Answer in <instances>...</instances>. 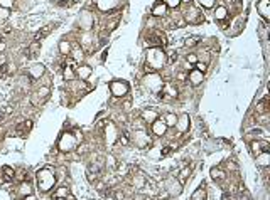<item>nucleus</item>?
<instances>
[{
	"label": "nucleus",
	"instance_id": "1",
	"mask_svg": "<svg viewBox=\"0 0 270 200\" xmlns=\"http://www.w3.org/2000/svg\"><path fill=\"white\" fill-rule=\"evenodd\" d=\"M165 64V54L162 52L160 47H154L152 51L147 54V73H156L157 69H160Z\"/></svg>",
	"mask_w": 270,
	"mask_h": 200
},
{
	"label": "nucleus",
	"instance_id": "2",
	"mask_svg": "<svg viewBox=\"0 0 270 200\" xmlns=\"http://www.w3.org/2000/svg\"><path fill=\"white\" fill-rule=\"evenodd\" d=\"M56 183V177L51 168H42L37 171V185L41 192H49Z\"/></svg>",
	"mask_w": 270,
	"mask_h": 200
},
{
	"label": "nucleus",
	"instance_id": "3",
	"mask_svg": "<svg viewBox=\"0 0 270 200\" xmlns=\"http://www.w3.org/2000/svg\"><path fill=\"white\" fill-rule=\"evenodd\" d=\"M78 145V140L74 136V133H64L59 140V150L61 151H71Z\"/></svg>",
	"mask_w": 270,
	"mask_h": 200
},
{
	"label": "nucleus",
	"instance_id": "4",
	"mask_svg": "<svg viewBox=\"0 0 270 200\" xmlns=\"http://www.w3.org/2000/svg\"><path fill=\"white\" fill-rule=\"evenodd\" d=\"M147 41H149V44L154 45V47H164V45L167 44L165 35L159 30H150V34H147Z\"/></svg>",
	"mask_w": 270,
	"mask_h": 200
},
{
	"label": "nucleus",
	"instance_id": "5",
	"mask_svg": "<svg viewBox=\"0 0 270 200\" xmlns=\"http://www.w3.org/2000/svg\"><path fill=\"white\" fill-rule=\"evenodd\" d=\"M110 89H111V94L117 96V98H120V96L127 94L128 84L127 83H122V81H113V83L110 84Z\"/></svg>",
	"mask_w": 270,
	"mask_h": 200
},
{
	"label": "nucleus",
	"instance_id": "6",
	"mask_svg": "<svg viewBox=\"0 0 270 200\" xmlns=\"http://www.w3.org/2000/svg\"><path fill=\"white\" fill-rule=\"evenodd\" d=\"M268 5H270V2H268V0H260V2L257 3V10L260 12V15L264 17L265 20H268V19H270V10H268Z\"/></svg>",
	"mask_w": 270,
	"mask_h": 200
},
{
	"label": "nucleus",
	"instance_id": "7",
	"mask_svg": "<svg viewBox=\"0 0 270 200\" xmlns=\"http://www.w3.org/2000/svg\"><path fill=\"white\" fill-rule=\"evenodd\" d=\"M165 130H167V124H165L162 120L152 121V131H154V135H157V136H162V135L165 133Z\"/></svg>",
	"mask_w": 270,
	"mask_h": 200
},
{
	"label": "nucleus",
	"instance_id": "8",
	"mask_svg": "<svg viewBox=\"0 0 270 200\" xmlns=\"http://www.w3.org/2000/svg\"><path fill=\"white\" fill-rule=\"evenodd\" d=\"M186 19H188L191 24H199V22H203V20H204V17L201 15L196 9H191L189 12H188V15H186Z\"/></svg>",
	"mask_w": 270,
	"mask_h": 200
},
{
	"label": "nucleus",
	"instance_id": "9",
	"mask_svg": "<svg viewBox=\"0 0 270 200\" xmlns=\"http://www.w3.org/2000/svg\"><path fill=\"white\" fill-rule=\"evenodd\" d=\"M32 128V121H22L20 124H17V128H15V133L19 135V136H26L27 135V131Z\"/></svg>",
	"mask_w": 270,
	"mask_h": 200
},
{
	"label": "nucleus",
	"instance_id": "10",
	"mask_svg": "<svg viewBox=\"0 0 270 200\" xmlns=\"http://www.w3.org/2000/svg\"><path fill=\"white\" fill-rule=\"evenodd\" d=\"M251 150L253 153H262V151H268V143L267 141H253L251 143Z\"/></svg>",
	"mask_w": 270,
	"mask_h": 200
},
{
	"label": "nucleus",
	"instance_id": "11",
	"mask_svg": "<svg viewBox=\"0 0 270 200\" xmlns=\"http://www.w3.org/2000/svg\"><path fill=\"white\" fill-rule=\"evenodd\" d=\"M42 73H44V66H42V64H35V66L31 67L29 76H31V79H35V77H41Z\"/></svg>",
	"mask_w": 270,
	"mask_h": 200
},
{
	"label": "nucleus",
	"instance_id": "12",
	"mask_svg": "<svg viewBox=\"0 0 270 200\" xmlns=\"http://www.w3.org/2000/svg\"><path fill=\"white\" fill-rule=\"evenodd\" d=\"M54 27H56V24H49V25H46L44 29H42V30H39V32H37V34H35V37H34V41H37V42H39V41H42V39H44V37H46V35H48V34H49V32H51V30H52V29H54Z\"/></svg>",
	"mask_w": 270,
	"mask_h": 200
},
{
	"label": "nucleus",
	"instance_id": "13",
	"mask_svg": "<svg viewBox=\"0 0 270 200\" xmlns=\"http://www.w3.org/2000/svg\"><path fill=\"white\" fill-rule=\"evenodd\" d=\"M189 79H191V83H193L194 86H197L201 81H203V73H201V71H197V69L196 71H191Z\"/></svg>",
	"mask_w": 270,
	"mask_h": 200
},
{
	"label": "nucleus",
	"instance_id": "14",
	"mask_svg": "<svg viewBox=\"0 0 270 200\" xmlns=\"http://www.w3.org/2000/svg\"><path fill=\"white\" fill-rule=\"evenodd\" d=\"M160 94H167V96H172V98H176V96H177V89H176L174 84L167 83V84H164V91H162Z\"/></svg>",
	"mask_w": 270,
	"mask_h": 200
},
{
	"label": "nucleus",
	"instance_id": "15",
	"mask_svg": "<svg viewBox=\"0 0 270 200\" xmlns=\"http://www.w3.org/2000/svg\"><path fill=\"white\" fill-rule=\"evenodd\" d=\"M2 175H3V178H5V180H9V182L15 180V171H14V168H10V167H3V168H2Z\"/></svg>",
	"mask_w": 270,
	"mask_h": 200
},
{
	"label": "nucleus",
	"instance_id": "16",
	"mask_svg": "<svg viewBox=\"0 0 270 200\" xmlns=\"http://www.w3.org/2000/svg\"><path fill=\"white\" fill-rule=\"evenodd\" d=\"M142 118H143V121H147V123H152V121H156L157 120V111H154V109H145V111L142 113Z\"/></svg>",
	"mask_w": 270,
	"mask_h": 200
},
{
	"label": "nucleus",
	"instance_id": "17",
	"mask_svg": "<svg viewBox=\"0 0 270 200\" xmlns=\"http://www.w3.org/2000/svg\"><path fill=\"white\" fill-rule=\"evenodd\" d=\"M68 195H69V188L61 187V188H57V192L52 194V198H68Z\"/></svg>",
	"mask_w": 270,
	"mask_h": 200
},
{
	"label": "nucleus",
	"instance_id": "18",
	"mask_svg": "<svg viewBox=\"0 0 270 200\" xmlns=\"http://www.w3.org/2000/svg\"><path fill=\"white\" fill-rule=\"evenodd\" d=\"M29 194H31V183H29V182H22V183H20V194H19V197L24 198Z\"/></svg>",
	"mask_w": 270,
	"mask_h": 200
},
{
	"label": "nucleus",
	"instance_id": "19",
	"mask_svg": "<svg viewBox=\"0 0 270 200\" xmlns=\"http://www.w3.org/2000/svg\"><path fill=\"white\" fill-rule=\"evenodd\" d=\"M267 104H268V96H265L260 103L257 104V113H267Z\"/></svg>",
	"mask_w": 270,
	"mask_h": 200
},
{
	"label": "nucleus",
	"instance_id": "20",
	"mask_svg": "<svg viewBox=\"0 0 270 200\" xmlns=\"http://www.w3.org/2000/svg\"><path fill=\"white\" fill-rule=\"evenodd\" d=\"M152 14L156 17H160V15H164L165 14V3L162 2V3H157L156 7H154V10H152Z\"/></svg>",
	"mask_w": 270,
	"mask_h": 200
},
{
	"label": "nucleus",
	"instance_id": "21",
	"mask_svg": "<svg viewBox=\"0 0 270 200\" xmlns=\"http://www.w3.org/2000/svg\"><path fill=\"white\" fill-rule=\"evenodd\" d=\"M189 175H191V168H189V167L182 168L181 173H179V183H186V180L189 178Z\"/></svg>",
	"mask_w": 270,
	"mask_h": 200
},
{
	"label": "nucleus",
	"instance_id": "22",
	"mask_svg": "<svg viewBox=\"0 0 270 200\" xmlns=\"http://www.w3.org/2000/svg\"><path fill=\"white\" fill-rule=\"evenodd\" d=\"M257 156H258V165H262V167L268 165V151H262Z\"/></svg>",
	"mask_w": 270,
	"mask_h": 200
},
{
	"label": "nucleus",
	"instance_id": "23",
	"mask_svg": "<svg viewBox=\"0 0 270 200\" xmlns=\"http://www.w3.org/2000/svg\"><path fill=\"white\" fill-rule=\"evenodd\" d=\"M39 49H41V44H39L37 41H34L31 45H29V56H31V57L35 56V54L39 52Z\"/></svg>",
	"mask_w": 270,
	"mask_h": 200
},
{
	"label": "nucleus",
	"instance_id": "24",
	"mask_svg": "<svg viewBox=\"0 0 270 200\" xmlns=\"http://www.w3.org/2000/svg\"><path fill=\"white\" fill-rule=\"evenodd\" d=\"M76 69H78V74H80L83 79H86V77L91 74V69H89L88 66H81V67H76Z\"/></svg>",
	"mask_w": 270,
	"mask_h": 200
},
{
	"label": "nucleus",
	"instance_id": "25",
	"mask_svg": "<svg viewBox=\"0 0 270 200\" xmlns=\"http://www.w3.org/2000/svg\"><path fill=\"white\" fill-rule=\"evenodd\" d=\"M176 123H177V118H176V114L169 113L167 116H165V124H169V126H176Z\"/></svg>",
	"mask_w": 270,
	"mask_h": 200
},
{
	"label": "nucleus",
	"instance_id": "26",
	"mask_svg": "<svg viewBox=\"0 0 270 200\" xmlns=\"http://www.w3.org/2000/svg\"><path fill=\"white\" fill-rule=\"evenodd\" d=\"M203 185H204V183H203ZM203 185L199 187V190H197V192H194V194H193V198H194V200H197V198H206V192H204Z\"/></svg>",
	"mask_w": 270,
	"mask_h": 200
},
{
	"label": "nucleus",
	"instance_id": "27",
	"mask_svg": "<svg viewBox=\"0 0 270 200\" xmlns=\"http://www.w3.org/2000/svg\"><path fill=\"white\" fill-rule=\"evenodd\" d=\"M74 67H66V69H64V77H66V79L68 81H73L74 79Z\"/></svg>",
	"mask_w": 270,
	"mask_h": 200
},
{
	"label": "nucleus",
	"instance_id": "28",
	"mask_svg": "<svg viewBox=\"0 0 270 200\" xmlns=\"http://www.w3.org/2000/svg\"><path fill=\"white\" fill-rule=\"evenodd\" d=\"M225 17H226V9L225 7H218V9H216V19L223 20Z\"/></svg>",
	"mask_w": 270,
	"mask_h": 200
},
{
	"label": "nucleus",
	"instance_id": "29",
	"mask_svg": "<svg viewBox=\"0 0 270 200\" xmlns=\"http://www.w3.org/2000/svg\"><path fill=\"white\" fill-rule=\"evenodd\" d=\"M59 49H61V54H68V52H69V49H71L69 42H68V41H63V42L59 44Z\"/></svg>",
	"mask_w": 270,
	"mask_h": 200
},
{
	"label": "nucleus",
	"instance_id": "30",
	"mask_svg": "<svg viewBox=\"0 0 270 200\" xmlns=\"http://www.w3.org/2000/svg\"><path fill=\"white\" fill-rule=\"evenodd\" d=\"M211 177H213V178H218V180H221V178H225V173H223L219 168H213V170H211Z\"/></svg>",
	"mask_w": 270,
	"mask_h": 200
},
{
	"label": "nucleus",
	"instance_id": "31",
	"mask_svg": "<svg viewBox=\"0 0 270 200\" xmlns=\"http://www.w3.org/2000/svg\"><path fill=\"white\" fill-rule=\"evenodd\" d=\"M197 42H199V37H188L184 44L188 45V47H193V45H196Z\"/></svg>",
	"mask_w": 270,
	"mask_h": 200
},
{
	"label": "nucleus",
	"instance_id": "32",
	"mask_svg": "<svg viewBox=\"0 0 270 200\" xmlns=\"http://www.w3.org/2000/svg\"><path fill=\"white\" fill-rule=\"evenodd\" d=\"M165 56H167V62H169V64H172V62H174L176 59H177V54H176L174 51L167 52V54H165Z\"/></svg>",
	"mask_w": 270,
	"mask_h": 200
},
{
	"label": "nucleus",
	"instance_id": "33",
	"mask_svg": "<svg viewBox=\"0 0 270 200\" xmlns=\"http://www.w3.org/2000/svg\"><path fill=\"white\" fill-rule=\"evenodd\" d=\"M48 92H49L48 88H41L37 91V96H39V98H42V99H46V98H48Z\"/></svg>",
	"mask_w": 270,
	"mask_h": 200
},
{
	"label": "nucleus",
	"instance_id": "34",
	"mask_svg": "<svg viewBox=\"0 0 270 200\" xmlns=\"http://www.w3.org/2000/svg\"><path fill=\"white\" fill-rule=\"evenodd\" d=\"M14 3V0H0V7H5V9H10Z\"/></svg>",
	"mask_w": 270,
	"mask_h": 200
},
{
	"label": "nucleus",
	"instance_id": "35",
	"mask_svg": "<svg viewBox=\"0 0 270 200\" xmlns=\"http://www.w3.org/2000/svg\"><path fill=\"white\" fill-rule=\"evenodd\" d=\"M7 17H9V9L0 7V19H7Z\"/></svg>",
	"mask_w": 270,
	"mask_h": 200
},
{
	"label": "nucleus",
	"instance_id": "36",
	"mask_svg": "<svg viewBox=\"0 0 270 200\" xmlns=\"http://www.w3.org/2000/svg\"><path fill=\"white\" fill-rule=\"evenodd\" d=\"M7 71H9V66H7V64H2V66H0V79L7 74Z\"/></svg>",
	"mask_w": 270,
	"mask_h": 200
},
{
	"label": "nucleus",
	"instance_id": "37",
	"mask_svg": "<svg viewBox=\"0 0 270 200\" xmlns=\"http://www.w3.org/2000/svg\"><path fill=\"white\" fill-rule=\"evenodd\" d=\"M186 121H188V116H182L181 123H179V121H177V123H176V124H177V126H179V130H184V128H186Z\"/></svg>",
	"mask_w": 270,
	"mask_h": 200
},
{
	"label": "nucleus",
	"instance_id": "38",
	"mask_svg": "<svg viewBox=\"0 0 270 200\" xmlns=\"http://www.w3.org/2000/svg\"><path fill=\"white\" fill-rule=\"evenodd\" d=\"M196 69L201 71V73H204V71H206V64L204 62H196Z\"/></svg>",
	"mask_w": 270,
	"mask_h": 200
},
{
	"label": "nucleus",
	"instance_id": "39",
	"mask_svg": "<svg viewBox=\"0 0 270 200\" xmlns=\"http://www.w3.org/2000/svg\"><path fill=\"white\" fill-rule=\"evenodd\" d=\"M17 180H20V182H24V180H26V171H24V170H20L19 171V173H17Z\"/></svg>",
	"mask_w": 270,
	"mask_h": 200
},
{
	"label": "nucleus",
	"instance_id": "40",
	"mask_svg": "<svg viewBox=\"0 0 270 200\" xmlns=\"http://www.w3.org/2000/svg\"><path fill=\"white\" fill-rule=\"evenodd\" d=\"M191 62H197V56L196 54H189L188 56V64H191Z\"/></svg>",
	"mask_w": 270,
	"mask_h": 200
},
{
	"label": "nucleus",
	"instance_id": "41",
	"mask_svg": "<svg viewBox=\"0 0 270 200\" xmlns=\"http://www.w3.org/2000/svg\"><path fill=\"white\" fill-rule=\"evenodd\" d=\"M117 24H118V20H113V22H110V24L106 25V30H108V32H110V30H113V29L117 27Z\"/></svg>",
	"mask_w": 270,
	"mask_h": 200
},
{
	"label": "nucleus",
	"instance_id": "42",
	"mask_svg": "<svg viewBox=\"0 0 270 200\" xmlns=\"http://www.w3.org/2000/svg\"><path fill=\"white\" fill-rule=\"evenodd\" d=\"M71 3H73V0H71V2H69V0H68V2H66V0H59V2H57V5H61V7H69Z\"/></svg>",
	"mask_w": 270,
	"mask_h": 200
},
{
	"label": "nucleus",
	"instance_id": "43",
	"mask_svg": "<svg viewBox=\"0 0 270 200\" xmlns=\"http://www.w3.org/2000/svg\"><path fill=\"white\" fill-rule=\"evenodd\" d=\"M165 5H171V7H176L179 3V0H164Z\"/></svg>",
	"mask_w": 270,
	"mask_h": 200
},
{
	"label": "nucleus",
	"instance_id": "44",
	"mask_svg": "<svg viewBox=\"0 0 270 200\" xmlns=\"http://www.w3.org/2000/svg\"><path fill=\"white\" fill-rule=\"evenodd\" d=\"M118 141H120L122 145H127V143H128V136H127V135H123V136H120V140H118Z\"/></svg>",
	"mask_w": 270,
	"mask_h": 200
},
{
	"label": "nucleus",
	"instance_id": "45",
	"mask_svg": "<svg viewBox=\"0 0 270 200\" xmlns=\"http://www.w3.org/2000/svg\"><path fill=\"white\" fill-rule=\"evenodd\" d=\"M74 57H76V59H83V51L76 49V51H74Z\"/></svg>",
	"mask_w": 270,
	"mask_h": 200
},
{
	"label": "nucleus",
	"instance_id": "46",
	"mask_svg": "<svg viewBox=\"0 0 270 200\" xmlns=\"http://www.w3.org/2000/svg\"><path fill=\"white\" fill-rule=\"evenodd\" d=\"M3 113H5V114H10V113H12V106H7V108L3 109Z\"/></svg>",
	"mask_w": 270,
	"mask_h": 200
},
{
	"label": "nucleus",
	"instance_id": "47",
	"mask_svg": "<svg viewBox=\"0 0 270 200\" xmlns=\"http://www.w3.org/2000/svg\"><path fill=\"white\" fill-rule=\"evenodd\" d=\"M3 51H5V44H3V42H0V52H3Z\"/></svg>",
	"mask_w": 270,
	"mask_h": 200
},
{
	"label": "nucleus",
	"instance_id": "48",
	"mask_svg": "<svg viewBox=\"0 0 270 200\" xmlns=\"http://www.w3.org/2000/svg\"><path fill=\"white\" fill-rule=\"evenodd\" d=\"M123 106H125V109H130V101H125Z\"/></svg>",
	"mask_w": 270,
	"mask_h": 200
},
{
	"label": "nucleus",
	"instance_id": "49",
	"mask_svg": "<svg viewBox=\"0 0 270 200\" xmlns=\"http://www.w3.org/2000/svg\"><path fill=\"white\" fill-rule=\"evenodd\" d=\"M0 64H5V57H0Z\"/></svg>",
	"mask_w": 270,
	"mask_h": 200
},
{
	"label": "nucleus",
	"instance_id": "50",
	"mask_svg": "<svg viewBox=\"0 0 270 200\" xmlns=\"http://www.w3.org/2000/svg\"><path fill=\"white\" fill-rule=\"evenodd\" d=\"M3 114H5V113H3V111H2V109H0V121H2V118H3Z\"/></svg>",
	"mask_w": 270,
	"mask_h": 200
},
{
	"label": "nucleus",
	"instance_id": "51",
	"mask_svg": "<svg viewBox=\"0 0 270 200\" xmlns=\"http://www.w3.org/2000/svg\"><path fill=\"white\" fill-rule=\"evenodd\" d=\"M3 180H5V178H3V177H2V173H0V183H3Z\"/></svg>",
	"mask_w": 270,
	"mask_h": 200
},
{
	"label": "nucleus",
	"instance_id": "52",
	"mask_svg": "<svg viewBox=\"0 0 270 200\" xmlns=\"http://www.w3.org/2000/svg\"><path fill=\"white\" fill-rule=\"evenodd\" d=\"M181 2H186V3H191V0H181Z\"/></svg>",
	"mask_w": 270,
	"mask_h": 200
},
{
	"label": "nucleus",
	"instance_id": "53",
	"mask_svg": "<svg viewBox=\"0 0 270 200\" xmlns=\"http://www.w3.org/2000/svg\"><path fill=\"white\" fill-rule=\"evenodd\" d=\"M73 2H80V0H73Z\"/></svg>",
	"mask_w": 270,
	"mask_h": 200
}]
</instances>
